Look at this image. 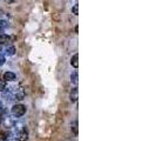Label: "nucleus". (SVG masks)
<instances>
[{
    "instance_id": "obj_8",
    "label": "nucleus",
    "mask_w": 156,
    "mask_h": 141,
    "mask_svg": "<svg viewBox=\"0 0 156 141\" xmlns=\"http://www.w3.org/2000/svg\"><path fill=\"white\" fill-rule=\"evenodd\" d=\"M14 53H16V47L14 46L6 47V49H5V54L6 55H13Z\"/></svg>"
},
{
    "instance_id": "obj_15",
    "label": "nucleus",
    "mask_w": 156,
    "mask_h": 141,
    "mask_svg": "<svg viewBox=\"0 0 156 141\" xmlns=\"http://www.w3.org/2000/svg\"><path fill=\"white\" fill-rule=\"evenodd\" d=\"M5 63V56L2 54H0V66H2Z\"/></svg>"
},
{
    "instance_id": "obj_11",
    "label": "nucleus",
    "mask_w": 156,
    "mask_h": 141,
    "mask_svg": "<svg viewBox=\"0 0 156 141\" xmlns=\"http://www.w3.org/2000/svg\"><path fill=\"white\" fill-rule=\"evenodd\" d=\"M8 138H9V134L7 132H5V131L0 132V141H6L8 140Z\"/></svg>"
},
{
    "instance_id": "obj_13",
    "label": "nucleus",
    "mask_w": 156,
    "mask_h": 141,
    "mask_svg": "<svg viewBox=\"0 0 156 141\" xmlns=\"http://www.w3.org/2000/svg\"><path fill=\"white\" fill-rule=\"evenodd\" d=\"M5 89H6V82L4 80H0V92H2Z\"/></svg>"
},
{
    "instance_id": "obj_9",
    "label": "nucleus",
    "mask_w": 156,
    "mask_h": 141,
    "mask_svg": "<svg viewBox=\"0 0 156 141\" xmlns=\"http://www.w3.org/2000/svg\"><path fill=\"white\" fill-rule=\"evenodd\" d=\"M9 40H11V37H8L6 34H0V45H1V44L9 42Z\"/></svg>"
},
{
    "instance_id": "obj_1",
    "label": "nucleus",
    "mask_w": 156,
    "mask_h": 141,
    "mask_svg": "<svg viewBox=\"0 0 156 141\" xmlns=\"http://www.w3.org/2000/svg\"><path fill=\"white\" fill-rule=\"evenodd\" d=\"M25 113H26V106H23V105L18 103V105H14L12 107V114L14 117H23Z\"/></svg>"
},
{
    "instance_id": "obj_18",
    "label": "nucleus",
    "mask_w": 156,
    "mask_h": 141,
    "mask_svg": "<svg viewBox=\"0 0 156 141\" xmlns=\"http://www.w3.org/2000/svg\"><path fill=\"white\" fill-rule=\"evenodd\" d=\"M0 122H1V118H0Z\"/></svg>"
},
{
    "instance_id": "obj_14",
    "label": "nucleus",
    "mask_w": 156,
    "mask_h": 141,
    "mask_svg": "<svg viewBox=\"0 0 156 141\" xmlns=\"http://www.w3.org/2000/svg\"><path fill=\"white\" fill-rule=\"evenodd\" d=\"M72 11H73V13H74L75 16H78V14H79V6H78V4L73 6V9H72Z\"/></svg>"
},
{
    "instance_id": "obj_3",
    "label": "nucleus",
    "mask_w": 156,
    "mask_h": 141,
    "mask_svg": "<svg viewBox=\"0 0 156 141\" xmlns=\"http://www.w3.org/2000/svg\"><path fill=\"white\" fill-rule=\"evenodd\" d=\"M14 124H16V120L12 119V118H9V117H6L5 121H4V125H5V127H7V128L14 127Z\"/></svg>"
},
{
    "instance_id": "obj_2",
    "label": "nucleus",
    "mask_w": 156,
    "mask_h": 141,
    "mask_svg": "<svg viewBox=\"0 0 156 141\" xmlns=\"http://www.w3.org/2000/svg\"><path fill=\"white\" fill-rule=\"evenodd\" d=\"M69 98H70V101H72V102H76V101H78V99H79V91H78V88H73V89H72Z\"/></svg>"
},
{
    "instance_id": "obj_17",
    "label": "nucleus",
    "mask_w": 156,
    "mask_h": 141,
    "mask_svg": "<svg viewBox=\"0 0 156 141\" xmlns=\"http://www.w3.org/2000/svg\"><path fill=\"white\" fill-rule=\"evenodd\" d=\"M0 34H2V31H1V30H0Z\"/></svg>"
},
{
    "instance_id": "obj_7",
    "label": "nucleus",
    "mask_w": 156,
    "mask_h": 141,
    "mask_svg": "<svg viewBox=\"0 0 156 141\" xmlns=\"http://www.w3.org/2000/svg\"><path fill=\"white\" fill-rule=\"evenodd\" d=\"M70 65L74 67V68H78L79 67V55L74 54L70 59Z\"/></svg>"
},
{
    "instance_id": "obj_4",
    "label": "nucleus",
    "mask_w": 156,
    "mask_h": 141,
    "mask_svg": "<svg viewBox=\"0 0 156 141\" xmlns=\"http://www.w3.org/2000/svg\"><path fill=\"white\" fill-rule=\"evenodd\" d=\"M4 80H6V81H14L16 80V73H13V72H6L4 74Z\"/></svg>"
},
{
    "instance_id": "obj_10",
    "label": "nucleus",
    "mask_w": 156,
    "mask_h": 141,
    "mask_svg": "<svg viewBox=\"0 0 156 141\" xmlns=\"http://www.w3.org/2000/svg\"><path fill=\"white\" fill-rule=\"evenodd\" d=\"M70 127H72V131H73V133L75 134V135H78V134H79L78 121H73V122H72V125H70Z\"/></svg>"
},
{
    "instance_id": "obj_16",
    "label": "nucleus",
    "mask_w": 156,
    "mask_h": 141,
    "mask_svg": "<svg viewBox=\"0 0 156 141\" xmlns=\"http://www.w3.org/2000/svg\"><path fill=\"white\" fill-rule=\"evenodd\" d=\"M1 113H4V106H2V103L0 101V114H1Z\"/></svg>"
},
{
    "instance_id": "obj_6",
    "label": "nucleus",
    "mask_w": 156,
    "mask_h": 141,
    "mask_svg": "<svg viewBox=\"0 0 156 141\" xmlns=\"http://www.w3.org/2000/svg\"><path fill=\"white\" fill-rule=\"evenodd\" d=\"M70 82L73 84V85H78L79 82V73L78 72H74V73H72L70 74Z\"/></svg>"
},
{
    "instance_id": "obj_12",
    "label": "nucleus",
    "mask_w": 156,
    "mask_h": 141,
    "mask_svg": "<svg viewBox=\"0 0 156 141\" xmlns=\"http://www.w3.org/2000/svg\"><path fill=\"white\" fill-rule=\"evenodd\" d=\"M7 27H8L7 21H5V20H1V21H0V30H1V31L4 32V30L7 28Z\"/></svg>"
},
{
    "instance_id": "obj_19",
    "label": "nucleus",
    "mask_w": 156,
    "mask_h": 141,
    "mask_svg": "<svg viewBox=\"0 0 156 141\" xmlns=\"http://www.w3.org/2000/svg\"><path fill=\"white\" fill-rule=\"evenodd\" d=\"M0 51H1V46H0Z\"/></svg>"
},
{
    "instance_id": "obj_5",
    "label": "nucleus",
    "mask_w": 156,
    "mask_h": 141,
    "mask_svg": "<svg viewBox=\"0 0 156 141\" xmlns=\"http://www.w3.org/2000/svg\"><path fill=\"white\" fill-rule=\"evenodd\" d=\"M27 138H28V134L25 129L18 133V141H27Z\"/></svg>"
}]
</instances>
